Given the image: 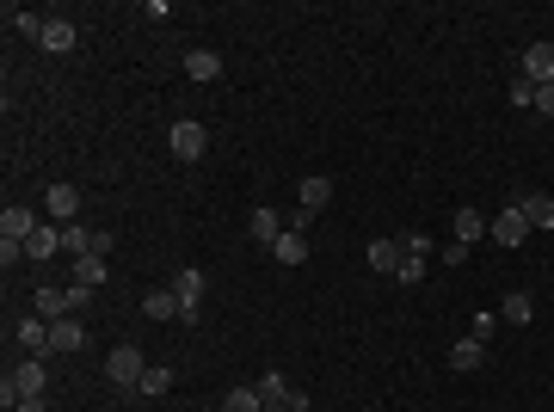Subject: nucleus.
I'll return each instance as SVG.
<instances>
[{"instance_id":"obj_1","label":"nucleus","mask_w":554,"mask_h":412,"mask_svg":"<svg viewBox=\"0 0 554 412\" xmlns=\"http://www.w3.org/2000/svg\"><path fill=\"white\" fill-rule=\"evenodd\" d=\"M105 376H111V388H130V394H136V381L148 376V357H142L136 344H117V351L105 357Z\"/></svg>"},{"instance_id":"obj_2","label":"nucleus","mask_w":554,"mask_h":412,"mask_svg":"<svg viewBox=\"0 0 554 412\" xmlns=\"http://www.w3.org/2000/svg\"><path fill=\"white\" fill-rule=\"evenodd\" d=\"M173 296H179V308H185V326L204 320V271H198V265H185V271L173 277Z\"/></svg>"},{"instance_id":"obj_3","label":"nucleus","mask_w":554,"mask_h":412,"mask_svg":"<svg viewBox=\"0 0 554 412\" xmlns=\"http://www.w3.org/2000/svg\"><path fill=\"white\" fill-rule=\"evenodd\" d=\"M204 148H209V130L198 117H179L173 124V160H204Z\"/></svg>"},{"instance_id":"obj_4","label":"nucleus","mask_w":554,"mask_h":412,"mask_svg":"<svg viewBox=\"0 0 554 412\" xmlns=\"http://www.w3.org/2000/svg\"><path fill=\"white\" fill-rule=\"evenodd\" d=\"M486 234H493L499 246H523V241H530V222H523L518 204H505V215H493V222H486Z\"/></svg>"},{"instance_id":"obj_5","label":"nucleus","mask_w":554,"mask_h":412,"mask_svg":"<svg viewBox=\"0 0 554 412\" xmlns=\"http://www.w3.org/2000/svg\"><path fill=\"white\" fill-rule=\"evenodd\" d=\"M43 215H56V228H69L74 215H80V191L74 185H50L43 191Z\"/></svg>"},{"instance_id":"obj_6","label":"nucleus","mask_w":554,"mask_h":412,"mask_svg":"<svg viewBox=\"0 0 554 412\" xmlns=\"http://www.w3.org/2000/svg\"><path fill=\"white\" fill-rule=\"evenodd\" d=\"M80 344H87V320H80V314L50 320V351H56V357H69V351H80Z\"/></svg>"},{"instance_id":"obj_7","label":"nucleus","mask_w":554,"mask_h":412,"mask_svg":"<svg viewBox=\"0 0 554 412\" xmlns=\"http://www.w3.org/2000/svg\"><path fill=\"white\" fill-rule=\"evenodd\" d=\"M37 228H43V222H37L32 209H13V204L0 209V241H13V246H25V241H32V234H37Z\"/></svg>"},{"instance_id":"obj_8","label":"nucleus","mask_w":554,"mask_h":412,"mask_svg":"<svg viewBox=\"0 0 554 412\" xmlns=\"http://www.w3.org/2000/svg\"><path fill=\"white\" fill-rule=\"evenodd\" d=\"M518 74H523V80H536V87H549V80H554V43H530L523 62H518Z\"/></svg>"},{"instance_id":"obj_9","label":"nucleus","mask_w":554,"mask_h":412,"mask_svg":"<svg viewBox=\"0 0 554 412\" xmlns=\"http://www.w3.org/2000/svg\"><path fill=\"white\" fill-rule=\"evenodd\" d=\"M296 197H302V215H320V209L333 204V179H327V172H309Z\"/></svg>"},{"instance_id":"obj_10","label":"nucleus","mask_w":554,"mask_h":412,"mask_svg":"<svg viewBox=\"0 0 554 412\" xmlns=\"http://www.w3.org/2000/svg\"><path fill=\"white\" fill-rule=\"evenodd\" d=\"M272 259L277 265H302V259H309V234H302V228H283L272 241Z\"/></svg>"},{"instance_id":"obj_11","label":"nucleus","mask_w":554,"mask_h":412,"mask_svg":"<svg viewBox=\"0 0 554 412\" xmlns=\"http://www.w3.org/2000/svg\"><path fill=\"white\" fill-rule=\"evenodd\" d=\"M142 314H148V320H185L173 283H167V289H148V296H142Z\"/></svg>"},{"instance_id":"obj_12","label":"nucleus","mask_w":554,"mask_h":412,"mask_svg":"<svg viewBox=\"0 0 554 412\" xmlns=\"http://www.w3.org/2000/svg\"><path fill=\"white\" fill-rule=\"evenodd\" d=\"M19 344H25V357H50V320L43 314L19 320Z\"/></svg>"},{"instance_id":"obj_13","label":"nucleus","mask_w":554,"mask_h":412,"mask_svg":"<svg viewBox=\"0 0 554 412\" xmlns=\"http://www.w3.org/2000/svg\"><path fill=\"white\" fill-rule=\"evenodd\" d=\"M518 209H523V222H530V228H554V197H549V191H523Z\"/></svg>"},{"instance_id":"obj_14","label":"nucleus","mask_w":554,"mask_h":412,"mask_svg":"<svg viewBox=\"0 0 554 412\" xmlns=\"http://www.w3.org/2000/svg\"><path fill=\"white\" fill-rule=\"evenodd\" d=\"M37 43H43L50 56H69L74 43H80V32H74L69 19H50V25H43V37H37Z\"/></svg>"},{"instance_id":"obj_15","label":"nucleus","mask_w":554,"mask_h":412,"mask_svg":"<svg viewBox=\"0 0 554 412\" xmlns=\"http://www.w3.org/2000/svg\"><path fill=\"white\" fill-rule=\"evenodd\" d=\"M296 394H302V388H290L283 370H265V376H259V400H265V407H290Z\"/></svg>"},{"instance_id":"obj_16","label":"nucleus","mask_w":554,"mask_h":412,"mask_svg":"<svg viewBox=\"0 0 554 412\" xmlns=\"http://www.w3.org/2000/svg\"><path fill=\"white\" fill-rule=\"evenodd\" d=\"M481 363H486V344L481 339H456L450 344V370H456V376H468V370H481Z\"/></svg>"},{"instance_id":"obj_17","label":"nucleus","mask_w":554,"mask_h":412,"mask_svg":"<svg viewBox=\"0 0 554 412\" xmlns=\"http://www.w3.org/2000/svg\"><path fill=\"white\" fill-rule=\"evenodd\" d=\"M401 259H407V246H401V241H370V271L394 277V271H401Z\"/></svg>"},{"instance_id":"obj_18","label":"nucleus","mask_w":554,"mask_h":412,"mask_svg":"<svg viewBox=\"0 0 554 412\" xmlns=\"http://www.w3.org/2000/svg\"><path fill=\"white\" fill-rule=\"evenodd\" d=\"M32 308L43 314V320H69V289H56V283H43L32 296Z\"/></svg>"},{"instance_id":"obj_19","label":"nucleus","mask_w":554,"mask_h":412,"mask_svg":"<svg viewBox=\"0 0 554 412\" xmlns=\"http://www.w3.org/2000/svg\"><path fill=\"white\" fill-rule=\"evenodd\" d=\"M283 228H290V215H277V209H253V241H259V246H272Z\"/></svg>"},{"instance_id":"obj_20","label":"nucleus","mask_w":554,"mask_h":412,"mask_svg":"<svg viewBox=\"0 0 554 412\" xmlns=\"http://www.w3.org/2000/svg\"><path fill=\"white\" fill-rule=\"evenodd\" d=\"M56 252H62V228H50V222H43L32 241H25V259H56Z\"/></svg>"},{"instance_id":"obj_21","label":"nucleus","mask_w":554,"mask_h":412,"mask_svg":"<svg viewBox=\"0 0 554 412\" xmlns=\"http://www.w3.org/2000/svg\"><path fill=\"white\" fill-rule=\"evenodd\" d=\"M185 74H191V80H222V56H216V50H191V56H185Z\"/></svg>"},{"instance_id":"obj_22","label":"nucleus","mask_w":554,"mask_h":412,"mask_svg":"<svg viewBox=\"0 0 554 412\" xmlns=\"http://www.w3.org/2000/svg\"><path fill=\"white\" fill-rule=\"evenodd\" d=\"M93 234H99V228L69 222V228H62V252H69V259H87V252H93Z\"/></svg>"},{"instance_id":"obj_23","label":"nucleus","mask_w":554,"mask_h":412,"mask_svg":"<svg viewBox=\"0 0 554 412\" xmlns=\"http://www.w3.org/2000/svg\"><path fill=\"white\" fill-rule=\"evenodd\" d=\"M69 277L80 283V289H99V283H105V259H99V252H87V259H74V265H69Z\"/></svg>"},{"instance_id":"obj_24","label":"nucleus","mask_w":554,"mask_h":412,"mask_svg":"<svg viewBox=\"0 0 554 412\" xmlns=\"http://www.w3.org/2000/svg\"><path fill=\"white\" fill-rule=\"evenodd\" d=\"M505 320H512V326H530V320H536V296H530V289H512V296H505Z\"/></svg>"},{"instance_id":"obj_25","label":"nucleus","mask_w":554,"mask_h":412,"mask_svg":"<svg viewBox=\"0 0 554 412\" xmlns=\"http://www.w3.org/2000/svg\"><path fill=\"white\" fill-rule=\"evenodd\" d=\"M486 222H493V215H481V209H456V241L468 246V241H481L486 234Z\"/></svg>"},{"instance_id":"obj_26","label":"nucleus","mask_w":554,"mask_h":412,"mask_svg":"<svg viewBox=\"0 0 554 412\" xmlns=\"http://www.w3.org/2000/svg\"><path fill=\"white\" fill-rule=\"evenodd\" d=\"M167 388H173V370H167V363H148V376L136 381V394H148V400H161Z\"/></svg>"},{"instance_id":"obj_27","label":"nucleus","mask_w":554,"mask_h":412,"mask_svg":"<svg viewBox=\"0 0 554 412\" xmlns=\"http://www.w3.org/2000/svg\"><path fill=\"white\" fill-rule=\"evenodd\" d=\"M222 412H265V400H259V388H228V400H222Z\"/></svg>"},{"instance_id":"obj_28","label":"nucleus","mask_w":554,"mask_h":412,"mask_svg":"<svg viewBox=\"0 0 554 412\" xmlns=\"http://www.w3.org/2000/svg\"><path fill=\"white\" fill-rule=\"evenodd\" d=\"M512 105H518V111H536V80L512 74Z\"/></svg>"},{"instance_id":"obj_29","label":"nucleus","mask_w":554,"mask_h":412,"mask_svg":"<svg viewBox=\"0 0 554 412\" xmlns=\"http://www.w3.org/2000/svg\"><path fill=\"white\" fill-rule=\"evenodd\" d=\"M493 326H499V314H475V320H468V339H493Z\"/></svg>"},{"instance_id":"obj_30","label":"nucleus","mask_w":554,"mask_h":412,"mask_svg":"<svg viewBox=\"0 0 554 412\" xmlns=\"http://www.w3.org/2000/svg\"><path fill=\"white\" fill-rule=\"evenodd\" d=\"M43 25L50 19H37V13H13V32H25V37H43Z\"/></svg>"},{"instance_id":"obj_31","label":"nucleus","mask_w":554,"mask_h":412,"mask_svg":"<svg viewBox=\"0 0 554 412\" xmlns=\"http://www.w3.org/2000/svg\"><path fill=\"white\" fill-rule=\"evenodd\" d=\"M425 271H431V265H425V259H413V252H407V259H401V271H394V277H401V283H419V277H425Z\"/></svg>"},{"instance_id":"obj_32","label":"nucleus","mask_w":554,"mask_h":412,"mask_svg":"<svg viewBox=\"0 0 554 412\" xmlns=\"http://www.w3.org/2000/svg\"><path fill=\"white\" fill-rule=\"evenodd\" d=\"M93 308V289H80V283H69V314H87Z\"/></svg>"},{"instance_id":"obj_33","label":"nucleus","mask_w":554,"mask_h":412,"mask_svg":"<svg viewBox=\"0 0 554 412\" xmlns=\"http://www.w3.org/2000/svg\"><path fill=\"white\" fill-rule=\"evenodd\" d=\"M401 246H407L413 259H425V252H431V234H407V241H401Z\"/></svg>"},{"instance_id":"obj_34","label":"nucleus","mask_w":554,"mask_h":412,"mask_svg":"<svg viewBox=\"0 0 554 412\" xmlns=\"http://www.w3.org/2000/svg\"><path fill=\"white\" fill-rule=\"evenodd\" d=\"M536 111H542V117H554V80H549V87H536Z\"/></svg>"},{"instance_id":"obj_35","label":"nucleus","mask_w":554,"mask_h":412,"mask_svg":"<svg viewBox=\"0 0 554 412\" xmlns=\"http://www.w3.org/2000/svg\"><path fill=\"white\" fill-rule=\"evenodd\" d=\"M13 412H50V400H43V394H32V400H19Z\"/></svg>"},{"instance_id":"obj_36","label":"nucleus","mask_w":554,"mask_h":412,"mask_svg":"<svg viewBox=\"0 0 554 412\" xmlns=\"http://www.w3.org/2000/svg\"><path fill=\"white\" fill-rule=\"evenodd\" d=\"M265 412H290V407H265Z\"/></svg>"}]
</instances>
